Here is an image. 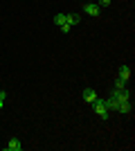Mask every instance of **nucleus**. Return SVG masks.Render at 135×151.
<instances>
[{
    "label": "nucleus",
    "instance_id": "f257e3e1",
    "mask_svg": "<svg viewBox=\"0 0 135 151\" xmlns=\"http://www.w3.org/2000/svg\"><path fill=\"white\" fill-rule=\"evenodd\" d=\"M92 108H95V113L101 117V120H108V115H110V111L106 108V104H104V99H99L97 97L95 101H92Z\"/></svg>",
    "mask_w": 135,
    "mask_h": 151
},
{
    "label": "nucleus",
    "instance_id": "f03ea898",
    "mask_svg": "<svg viewBox=\"0 0 135 151\" xmlns=\"http://www.w3.org/2000/svg\"><path fill=\"white\" fill-rule=\"evenodd\" d=\"M84 12L88 14V16H92V18H97V16L101 14V7L97 5V2H88V5H84Z\"/></svg>",
    "mask_w": 135,
    "mask_h": 151
},
{
    "label": "nucleus",
    "instance_id": "7ed1b4c3",
    "mask_svg": "<svg viewBox=\"0 0 135 151\" xmlns=\"http://www.w3.org/2000/svg\"><path fill=\"white\" fill-rule=\"evenodd\" d=\"M110 95H113V97H115L117 101H129V99H131V90H129V88H122V90H113Z\"/></svg>",
    "mask_w": 135,
    "mask_h": 151
},
{
    "label": "nucleus",
    "instance_id": "20e7f679",
    "mask_svg": "<svg viewBox=\"0 0 135 151\" xmlns=\"http://www.w3.org/2000/svg\"><path fill=\"white\" fill-rule=\"evenodd\" d=\"M5 149H7V151H20V149H23V142H20L18 138H11V140L5 145Z\"/></svg>",
    "mask_w": 135,
    "mask_h": 151
},
{
    "label": "nucleus",
    "instance_id": "39448f33",
    "mask_svg": "<svg viewBox=\"0 0 135 151\" xmlns=\"http://www.w3.org/2000/svg\"><path fill=\"white\" fill-rule=\"evenodd\" d=\"M65 23H68L70 27H74V25L81 23V16H79V14H65Z\"/></svg>",
    "mask_w": 135,
    "mask_h": 151
},
{
    "label": "nucleus",
    "instance_id": "423d86ee",
    "mask_svg": "<svg viewBox=\"0 0 135 151\" xmlns=\"http://www.w3.org/2000/svg\"><path fill=\"white\" fill-rule=\"evenodd\" d=\"M117 111H119V113H124V115H129L131 111H133V104H131V99H129V101H119Z\"/></svg>",
    "mask_w": 135,
    "mask_h": 151
},
{
    "label": "nucleus",
    "instance_id": "0eeeda50",
    "mask_svg": "<svg viewBox=\"0 0 135 151\" xmlns=\"http://www.w3.org/2000/svg\"><path fill=\"white\" fill-rule=\"evenodd\" d=\"M117 77H119V79H124V81L129 83V81H131V68H129V65H122V68H119V75H117Z\"/></svg>",
    "mask_w": 135,
    "mask_h": 151
},
{
    "label": "nucleus",
    "instance_id": "6e6552de",
    "mask_svg": "<svg viewBox=\"0 0 135 151\" xmlns=\"http://www.w3.org/2000/svg\"><path fill=\"white\" fill-rule=\"evenodd\" d=\"M84 99L88 101V104H92V101L97 99V93H95L92 88H84Z\"/></svg>",
    "mask_w": 135,
    "mask_h": 151
},
{
    "label": "nucleus",
    "instance_id": "1a4fd4ad",
    "mask_svg": "<svg viewBox=\"0 0 135 151\" xmlns=\"http://www.w3.org/2000/svg\"><path fill=\"white\" fill-rule=\"evenodd\" d=\"M104 104H106V108H108V111H117V106H119V101H117L113 95H110L108 99H104Z\"/></svg>",
    "mask_w": 135,
    "mask_h": 151
},
{
    "label": "nucleus",
    "instance_id": "9d476101",
    "mask_svg": "<svg viewBox=\"0 0 135 151\" xmlns=\"http://www.w3.org/2000/svg\"><path fill=\"white\" fill-rule=\"evenodd\" d=\"M52 20H54V25H59V27H61V25L65 23V14H56V16H54Z\"/></svg>",
    "mask_w": 135,
    "mask_h": 151
},
{
    "label": "nucleus",
    "instance_id": "9b49d317",
    "mask_svg": "<svg viewBox=\"0 0 135 151\" xmlns=\"http://www.w3.org/2000/svg\"><path fill=\"white\" fill-rule=\"evenodd\" d=\"M122 88H126V81L117 77V79H115V90H122Z\"/></svg>",
    "mask_w": 135,
    "mask_h": 151
},
{
    "label": "nucleus",
    "instance_id": "f8f14e48",
    "mask_svg": "<svg viewBox=\"0 0 135 151\" xmlns=\"http://www.w3.org/2000/svg\"><path fill=\"white\" fill-rule=\"evenodd\" d=\"M5 99H7V93H5V90H0V108L5 106Z\"/></svg>",
    "mask_w": 135,
    "mask_h": 151
},
{
    "label": "nucleus",
    "instance_id": "ddd939ff",
    "mask_svg": "<svg viewBox=\"0 0 135 151\" xmlns=\"http://www.w3.org/2000/svg\"><path fill=\"white\" fill-rule=\"evenodd\" d=\"M110 2H113V0H99V2H97V5H99V7H108Z\"/></svg>",
    "mask_w": 135,
    "mask_h": 151
},
{
    "label": "nucleus",
    "instance_id": "4468645a",
    "mask_svg": "<svg viewBox=\"0 0 135 151\" xmlns=\"http://www.w3.org/2000/svg\"><path fill=\"white\" fill-rule=\"evenodd\" d=\"M70 29H72V27L68 25V23H63V25H61V32H65V34H68V32H70Z\"/></svg>",
    "mask_w": 135,
    "mask_h": 151
}]
</instances>
